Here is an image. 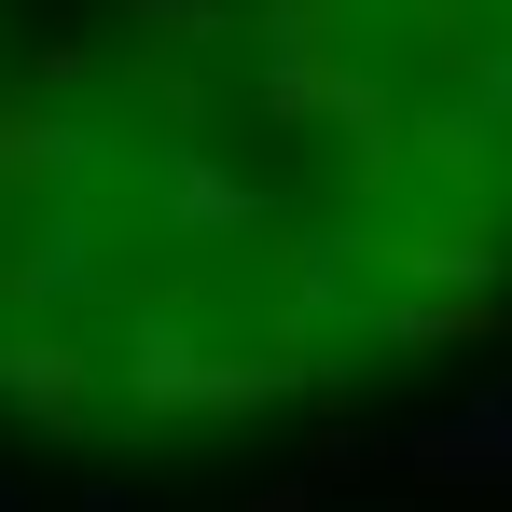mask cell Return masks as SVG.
<instances>
[{
  "instance_id": "obj_1",
  "label": "cell",
  "mask_w": 512,
  "mask_h": 512,
  "mask_svg": "<svg viewBox=\"0 0 512 512\" xmlns=\"http://www.w3.org/2000/svg\"><path fill=\"white\" fill-rule=\"evenodd\" d=\"M0 416L28 429V443H56V457H84L97 416H111V374H97V346L70 319H28V333H0Z\"/></svg>"
},
{
  "instance_id": "obj_2",
  "label": "cell",
  "mask_w": 512,
  "mask_h": 512,
  "mask_svg": "<svg viewBox=\"0 0 512 512\" xmlns=\"http://www.w3.org/2000/svg\"><path fill=\"white\" fill-rule=\"evenodd\" d=\"M402 457H416L429 485H471V499H512V388H471V402H457V416H429L416 443H402Z\"/></svg>"
},
{
  "instance_id": "obj_3",
  "label": "cell",
  "mask_w": 512,
  "mask_h": 512,
  "mask_svg": "<svg viewBox=\"0 0 512 512\" xmlns=\"http://www.w3.org/2000/svg\"><path fill=\"white\" fill-rule=\"evenodd\" d=\"M125 28L167 42V56H208V70L236 56V0H125Z\"/></svg>"
},
{
  "instance_id": "obj_4",
  "label": "cell",
  "mask_w": 512,
  "mask_h": 512,
  "mask_svg": "<svg viewBox=\"0 0 512 512\" xmlns=\"http://www.w3.org/2000/svg\"><path fill=\"white\" fill-rule=\"evenodd\" d=\"M0 512H28V499H14V485H0Z\"/></svg>"
}]
</instances>
